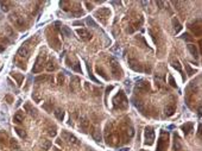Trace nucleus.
<instances>
[{
    "instance_id": "1",
    "label": "nucleus",
    "mask_w": 202,
    "mask_h": 151,
    "mask_svg": "<svg viewBox=\"0 0 202 151\" xmlns=\"http://www.w3.org/2000/svg\"><path fill=\"white\" fill-rule=\"evenodd\" d=\"M113 105H114L116 110H121V111L127 110L129 100H127V98H126V95H125V93L123 91H119L117 93V95L113 98Z\"/></svg>"
},
{
    "instance_id": "2",
    "label": "nucleus",
    "mask_w": 202,
    "mask_h": 151,
    "mask_svg": "<svg viewBox=\"0 0 202 151\" xmlns=\"http://www.w3.org/2000/svg\"><path fill=\"white\" fill-rule=\"evenodd\" d=\"M168 146H169V133L162 130L161 133H159L158 142H157L156 151H166Z\"/></svg>"
},
{
    "instance_id": "3",
    "label": "nucleus",
    "mask_w": 202,
    "mask_h": 151,
    "mask_svg": "<svg viewBox=\"0 0 202 151\" xmlns=\"http://www.w3.org/2000/svg\"><path fill=\"white\" fill-rule=\"evenodd\" d=\"M111 73L113 74V78L116 80H120L123 78V70L120 64L118 63V61L114 57H111Z\"/></svg>"
},
{
    "instance_id": "4",
    "label": "nucleus",
    "mask_w": 202,
    "mask_h": 151,
    "mask_svg": "<svg viewBox=\"0 0 202 151\" xmlns=\"http://www.w3.org/2000/svg\"><path fill=\"white\" fill-rule=\"evenodd\" d=\"M47 62V55L45 54H39L38 57L36 58V62L33 64V68H32V73L37 74V73H41L43 70V67Z\"/></svg>"
},
{
    "instance_id": "5",
    "label": "nucleus",
    "mask_w": 202,
    "mask_h": 151,
    "mask_svg": "<svg viewBox=\"0 0 202 151\" xmlns=\"http://www.w3.org/2000/svg\"><path fill=\"white\" fill-rule=\"evenodd\" d=\"M110 16H111V11L107 7H101L97 11H95V13H94V17H96L97 19H100L102 24H106V19Z\"/></svg>"
},
{
    "instance_id": "6",
    "label": "nucleus",
    "mask_w": 202,
    "mask_h": 151,
    "mask_svg": "<svg viewBox=\"0 0 202 151\" xmlns=\"http://www.w3.org/2000/svg\"><path fill=\"white\" fill-rule=\"evenodd\" d=\"M62 138L65 139V140H68L70 144H73V145H75V146H78V145L81 144L80 139H78L76 136H74V134H71L70 132L64 131V130L62 131Z\"/></svg>"
},
{
    "instance_id": "7",
    "label": "nucleus",
    "mask_w": 202,
    "mask_h": 151,
    "mask_svg": "<svg viewBox=\"0 0 202 151\" xmlns=\"http://www.w3.org/2000/svg\"><path fill=\"white\" fill-rule=\"evenodd\" d=\"M144 137H145V144L148 145H152L153 140H155V131L151 126H146L145 131H144Z\"/></svg>"
},
{
    "instance_id": "8",
    "label": "nucleus",
    "mask_w": 202,
    "mask_h": 151,
    "mask_svg": "<svg viewBox=\"0 0 202 151\" xmlns=\"http://www.w3.org/2000/svg\"><path fill=\"white\" fill-rule=\"evenodd\" d=\"M11 20L13 22V24H15L18 29H20V30L25 29V20H24V17H22L20 15H18V13L12 15V16H11Z\"/></svg>"
},
{
    "instance_id": "9",
    "label": "nucleus",
    "mask_w": 202,
    "mask_h": 151,
    "mask_svg": "<svg viewBox=\"0 0 202 151\" xmlns=\"http://www.w3.org/2000/svg\"><path fill=\"white\" fill-rule=\"evenodd\" d=\"M129 65H130V68L133 69L134 71H139V73H143V71H144L143 64H142L139 61H137L134 57H129Z\"/></svg>"
},
{
    "instance_id": "10",
    "label": "nucleus",
    "mask_w": 202,
    "mask_h": 151,
    "mask_svg": "<svg viewBox=\"0 0 202 151\" xmlns=\"http://www.w3.org/2000/svg\"><path fill=\"white\" fill-rule=\"evenodd\" d=\"M65 64H67L69 68H71L74 71H76V73H81V74H82L81 64H80V62H78L77 60H74V62H73L70 57H67V58H65Z\"/></svg>"
},
{
    "instance_id": "11",
    "label": "nucleus",
    "mask_w": 202,
    "mask_h": 151,
    "mask_svg": "<svg viewBox=\"0 0 202 151\" xmlns=\"http://www.w3.org/2000/svg\"><path fill=\"white\" fill-rule=\"evenodd\" d=\"M136 89L138 92H149L151 89V86H150V82H148L146 80H138L137 83H136Z\"/></svg>"
},
{
    "instance_id": "12",
    "label": "nucleus",
    "mask_w": 202,
    "mask_h": 151,
    "mask_svg": "<svg viewBox=\"0 0 202 151\" xmlns=\"http://www.w3.org/2000/svg\"><path fill=\"white\" fill-rule=\"evenodd\" d=\"M48 35H50L49 32H47ZM50 36H52V39H48L49 41V44H50V46L51 48H54L55 50H60V48H61V42H60V39H58V37L56 36V33H55V29L52 30V35H50Z\"/></svg>"
},
{
    "instance_id": "13",
    "label": "nucleus",
    "mask_w": 202,
    "mask_h": 151,
    "mask_svg": "<svg viewBox=\"0 0 202 151\" xmlns=\"http://www.w3.org/2000/svg\"><path fill=\"white\" fill-rule=\"evenodd\" d=\"M188 28H189V30L193 31V33L196 37H201V24H200V19L197 20V24H195V22L194 23H189L188 24Z\"/></svg>"
},
{
    "instance_id": "14",
    "label": "nucleus",
    "mask_w": 202,
    "mask_h": 151,
    "mask_svg": "<svg viewBox=\"0 0 202 151\" xmlns=\"http://www.w3.org/2000/svg\"><path fill=\"white\" fill-rule=\"evenodd\" d=\"M76 32H77V35L80 36V38H81L82 41H84V42H88V41L92 39L90 32H89L88 30H86V29H78Z\"/></svg>"
},
{
    "instance_id": "15",
    "label": "nucleus",
    "mask_w": 202,
    "mask_h": 151,
    "mask_svg": "<svg viewBox=\"0 0 202 151\" xmlns=\"http://www.w3.org/2000/svg\"><path fill=\"white\" fill-rule=\"evenodd\" d=\"M92 137L95 142L97 143H101V140H102V136H101V131L97 126H93L92 127Z\"/></svg>"
},
{
    "instance_id": "16",
    "label": "nucleus",
    "mask_w": 202,
    "mask_h": 151,
    "mask_svg": "<svg viewBox=\"0 0 202 151\" xmlns=\"http://www.w3.org/2000/svg\"><path fill=\"white\" fill-rule=\"evenodd\" d=\"M89 126H90V124H89L88 119L86 117H82L80 119V130H81V132L82 133H87L88 130H89Z\"/></svg>"
},
{
    "instance_id": "17",
    "label": "nucleus",
    "mask_w": 202,
    "mask_h": 151,
    "mask_svg": "<svg viewBox=\"0 0 202 151\" xmlns=\"http://www.w3.org/2000/svg\"><path fill=\"white\" fill-rule=\"evenodd\" d=\"M17 55H18L19 57H22V58H24V57H28V55H29V49H28V42H26L25 44H23V45H22V46L19 48V50H18Z\"/></svg>"
},
{
    "instance_id": "18",
    "label": "nucleus",
    "mask_w": 202,
    "mask_h": 151,
    "mask_svg": "<svg viewBox=\"0 0 202 151\" xmlns=\"http://www.w3.org/2000/svg\"><path fill=\"white\" fill-rule=\"evenodd\" d=\"M48 81H54V78L50 76V75H39L35 79V82L36 83H39V82H48Z\"/></svg>"
},
{
    "instance_id": "19",
    "label": "nucleus",
    "mask_w": 202,
    "mask_h": 151,
    "mask_svg": "<svg viewBox=\"0 0 202 151\" xmlns=\"http://www.w3.org/2000/svg\"><path fill=\"white\" fill-rule=\"evenodd\" d=\"M193 127H194V124H193V123H185V124H183V125L181 126V128H182V131L184 132L185 136H188V134L193 131Z\"/></svg>"
},
{
    "instance_id": "20",
    "label": "nucleus",
    "mask_w": 202,
    "mask_h": 151,
    "mask_svg": "<svg viewBox=\"0 0 202 151\" xmlns=\"http://www.w3.org/2000/svg\"><path fill=\"white\" fill-rule=\"evenodd\" d=\"M174 150L175 151H181L182 150V143H181V139L175 133L174 136Z\"/></svg>"
},
{
    "instance_id": "21",
    "label": "nucleus",
    "mask_w": 202,
    "mask_h": 151,
    "mask_svg": "<svg viewBox=\"0 0 202 151\" xmlns=\"http://www.w3.org/2000/svg\"><path fill=\"white\" fill-rule=\"evenodd\" d=\"M187 48H188V50H189V52L191 54V56H193V57L198 58V51H197V48H196V45H195V44H188V45H187Z\"/></svg>"
},
{
    "instance_id": "22",
    "label": "nucleus",
    "mask_w": 202,
    "mask_h": 151,
    "mask_svg": "<svg viewBox=\"0 0 202 151\" xmlns=\"http://www.w3.org/2000/svg\"><path fill=\"white\" fill-rule=\"evenodd\" d=\"M80 87V79L76 78V76H73L71 78V82H70V89L71 91H76Z\"/></svg>"
},
{
    "instance_id": "23",
    "label": "nucleus",
    "mask_w": 202,
    "mask_h": 151,
    "mask_svg": "<svg viewBox=\"0 0 202 151\" xmlns=\"http://www.w3.org/2000/svg\"><path fill=\"white\" fill-rule=\"evenodd\" d=\"M175 111H176L175 104H170V105H168V106L165 107V115H166V117H171V115L175 113Z\"/></svg>"
},
{
    "instance_id": "24",
    "label": "nucleus",
    "mask_w": 202,
    "mask_h": 151,
    "mask_svg": "<svg viewBox=\"0 0 202 151\" xmlns=\"http://www.w3.org/2000/svg\"><path fill=\"white\" fill-rule=\"evenodd\" d=\"M61 33H62V36H65V37H73V31L65 25L61 26Z\"/></svg>"
},
{
    "instance_id": "25",
    "label": "nucleus",
    "mask_w": 202,
    "mask_h": 151,
    "mask_svg": "<svg viewBox=\"0 0 202 151\" xmlns=\"http://www.w3.org/2000/svg\"><path fill=\"white\" fill-rule=\"evenodd\" d=\"M172 26H174V31L176 33H178L182 30V25H181V23L178 22L177 18H172Z\"/></svg>"
},
{
    "instance_id": "26",
    "label": "nucleus",
    "mask_w": 202,
    "mask_h": 151,
    "mask_svg": "<svg viewBox=\"0 0 202 151\" xmlns=\"http://www.w3.org/2000/svg\"><path fill=\"white\" fill-rule=\"evenodd\" d=\"M54 114H55L56 119H57V120H60V121H62V120L64 119V111H63V110H61V108H56V110H55V112H54Z\"/></svg>"
},
{
    "instance_id": "27",
    "label": "nucleus",
    "mask_w": 202,
    "mask_h": 151,
    "mask_svg": "<svg viewBox=\"0 0 202 151\" xmlns=\"http://www.w3.org/2000/svg\"><path fill=\"white\" fill-rule=\"evenodd\" d=\"M13 121L17 123V124H22V123L24 121V114H23L20 111L17 112V113L15 114V117H13Z\"/></svg>"
},
{
    "instance_id": "28",
    "label": "nucleus",
    "mask_w": 202,
    "mask_h": 151,
    "mask_svg": "<svg viewBox=\"0 0 202 151\" xmlns=\"http://www.w3.org/2000/svg\"><path fill=\"white\" fill-rule=\"evenodd\" d=\"M11 75L17 80L18 86H20V85H22V81H23V79H24V75H23V74H18V73H11Z\"/></svg>"
},
{
    "instance_id": "29",
    "label": "nucleus",
    "mask_w": 202,
    "mask_h": 151,
    "mask_svg": "<svg viewBox=\"0 0 202 151\" xmlns=\"http://www.w3.org/2000/svg\"><path fill=\"white\" fill-rule=\"evenodd\" d=\"M171 65H172V68H175L177 71L182 73V65H181V63H179L178 60H172V61H171Z\"/></svg>"
},
{
    "instance_id": "30",
    "label": "nucleus",
    "mask_w": 202,
    "mask_h": 151,
    "mask_svg": "<svg viewBox=\"0 0 202 151\" xmlns=\"http://www.w3.org/2000/svg\"><path fill=\"white\" fill-rule=\"evenodd\" d=\"M15 131H16V133H17L20 138H23V139H24V138H26V132H25L24 130H22V128H19V127H16V128H15Z\"/></svg>"
},
{
    "instance_id": "31",
    "label": "nucleus",
    "mask_w": 202,
    "mask_h": 151,
    "mask_svg": "<svg viewBox=\"0 0 202 151\" xmlns=\"http://www.w3.org/2000/svg\"><path fill=\"white\" fill-rule=\"evenodd\" d=\"M47 64H48V65H47V70H48V71H54V70L56 69V65H55V62H54V61H49Z\"/></svg>"
},
{
    "instance_id": "32",
    "label": "nucleus",
    "mask_w": 202,
    "mask_h": 151,
    "mask_svg": "<svg viewBox=\"0 0 202 151\" xmlns=\"http://www.w3.org/2000/svg\"><path fill=\"white\" fill-rule=\"evenodd\" d=\"M51 145H52L51 140H43V143H42V147H43V150H49V149L51 147Z\"/></svg>"
},
{
    "instance_id": "33",
    "label": "nucleus",
    "mask_w": 202,
    "mask_h": 151,
    "mask_svg": "<svg viewBox=\"0 0 202 151\" xmlns=\"http://www.w3.org/2000/svg\"><path fill=\"white\" fill-rule=\"evenodd\" d=\"M96 73H99V75H101V76H102L105 80H108V76L106 75V73H105L102 69H101L100 67H96Z\"/></svg>"
},
{
    "instance_id": "34",
    "label": "nucleus",
    "mask_w": 202,
    "mask_h": 151,
    "mask_svg": "<svg viewBox=\"0 0 202 151\" xmlns=\"http://www.w3.org/2000/svg\"><path fill=\"white\" fill-rule=\"evenodd\" d=\"M86 23H87V24H88L89 26L92 25L93 28H95V29H97V24H96V23H95V22L93 20V18H90V17H88V18L86 19Z\"/></svg>"
},
{
    "instance_id": "35",
    "label": "nucleus",
    "mask_w": 202,
    "mask_h": 151,
    "mask_svg": "<svg viewBox=\"0 0 202 151\" xmlns=\"http://www.w3.org/2000/svg\"><path fill=\"white\" fill-rule=\"evenodd\" d=\"M48 134H49V136H51V137H56V134H57V131H56V126H54V127H50V128H48Z\"/></svg>"
},
{
    "instance_id": "36",
    "label": "nucleus",
    "mask_w": 202,
    "mask_h": 151,
    "mask_svg": "<svg viewBox=\"0 0 202 151\" xmlns=\"http://www.w3.org/2000/svg\"><path fill=\"white\" fill-rule=\"evenodd\" d=\"M185 69H187V73H188L189 76H191L193 74H195V73H196V70H195V69H193V68H190V65H189L188 63H185Z\"/></svg>"
},
{
    "instance_id": "37",
    "label": "nucleus",
    "mask_w": 202,
    "mask_h": 151,
    "mask_svg": "<svg viewBox=\"0 0 202 151\" xmlns=\"http://www.w3.org/2000/svg\"><path fill=\"white\" fill-rule=\"evenodd\" d=\"M25 110H28V111H29V113H30L31 115H37V113H36L37 111H36L35 108H31V107H30V105H25Z\"/></svg>"
},
{
    "instance_id": "38",
    "label": "nucleus",
    "mask_w": 202,
    "mask_h": 151,
    "mask_svg": "<svg viewBox=\"0 0 202 151\" xmlns=\"http://www.w3.org/2000/svg\"><path fill=\"white\" fill-rule=\"evenodd\" d=\"M169 85H170L171 87H174V88L177 87V85H176V82H175V80H174V76H172V75H169Z\"/></svg>"
},
{
    "instance_id": "39",
    "label": "nucleus",
    "mask_w": 202,
    "mask_h": 151,
    "mask_svg": "<svg viewBox=\"0 0 202 151\" xmlns=\"http://www.w3.org/2000/svg\"><path fill=\"white\" fill-rule=\"evenodd\" d=\"M10 144H11V147H12V149H15V150H18V149H19V145H18V143H17L15 139H11V140H10Z\"/></svg>"
},
{
    "instance_id": "40",
    "label": "nucleus",
    "mask_w": 202,
    "mask_h": 151,
    "mask_svg": "<svg viewBox=\"0 0 202 151\" xmlns=\"http://www.w3.org/2000/svg\"><path fill=\"white\" fill-rule=\"evenodd\" d=\"M87 68H88V73H89V78H90V79H92L94 82H96V83H100V82H99V81H97V80L94 78V75L92 74V70H90V68H89V65H88V64H87Z\"/></svg>"
},
{
    "instance_id": "41",
    "label": "nucleus",
    "mask_w": 202,
    "mask_h": 151,
    "mask_svg": "<svg viewBox=\"0 0 202 151\" xmlns=\"http://www.w3.org/2000/svg\"><path fill=\"white\" fill-rule=\"evenodd\" d=\"M181 38H182V39H184V41H188V42L193 41V37H190V35H189V33H183V35L181 36Z\"/></svg>"
},
{
    "instance_id": "42",
    "label": "nucleus",
    "mask_w": 202,
    "mask_h": 151,
    "mask_svg": "<svg viewBox=\"0 0 202 151\" xmlns=\"http://www.w3.org/2000/svg\"><path fill=\"white\" fill-rule=\"evenodd\" d=\"M63 82H64V74L60 73L58 74V85H63Z\"/></svg>"
},
{
    "instance_id": "43",
    "label": "nucleus",
    "mask_w": 202,
    "mask_h": 151,
    "mask_svg": "<svg viewBox=\"0 0 202 151\" xmlns=\"http://www.w3.org/2000/svg\"><path fill=\"white\" fill-rule=\"evenodd\" d=\"M7 4H9V3H3V1H0V5H1V6H3L1 9H3V10L5 11V12H7V11H9V7H7Z\"/></svg>"
},
{
    "instance_id": "44",
    "label": "nucleus",
    "mask_w": 202,
    "mask_h": 151,
    "mask_svg": "<svg viewBox=\"0 0 202 151\" xmlns=\"http://www.w3.org/2000/svg\"><path fill=\"white\" fill-rule=\"evenodd\" d=\"M50 105H51V102H49V104H44V105H43L44 110H45V111H48V112H51V111H52V108H50Z\"/></svg>"
},
{
    "instance_id": "45",
    "label": "nucleus",
    "mask_w": 202,
    "mask_h": 151,
    "mask_svg": "<svg viewBox=\"0 0 202 151\" xmlns=\"http://www.w3.org/2000/svg\"><path fill=\"white\" fill-rule=\"evenodd\" d=\"M84 4L87 5V9H88L89 11H90V10H93V4H89L88 1H84Z\"/></svg>"
},
{
    "instance_id": "46",
    "label": "nucleus",
    "mask_w": 202,
    "mask_h": 151,
    "mask_svg": "<svg viewBox=\"0 0 202 151\" xmlns=\"http://www.w3.org/2000/svg\"><path fill=\"white\" fill-rule=\"evenodd\" d=\"M5 49H6V45L4 43H0V52H3Z\"/></svg>"
},
{
    "instance_id": "47",
    "label": "nucleus",
    "mask_w": 202,
    "mask_h": 151,
    "mask_svg": "<svg viewBox=\"0 0 202 151\" xmlns=\"http://www.w3.org/2000/svg\"><path fill=\"white\" fill-rule=\"evenodd\" d=\"M156 4H157V5H158V6H161V7H159V9H163V6H164V3H163V1H157V3H156Z\"/></svg>"
},
{
    "instance_id": "48",
    "label": "nucleus",
    "mask_w": 202,
    "mask_h": 151,
    "mask_svg": "<svg viewBox=\"0 0 202 151\" xmlns=\"http://www.w3.org/2000/svg\"><path fill=\"white\" fill-rule=\"evenodd\" d=\"M74 25H75V26H76V25H81V26H82V25H83V22H74Z\"/></svg>"
},
{
    "instance_id": "49",
    "label": "nucleus",
    "mask_w": 202,
    "mask_h": 151,
    "mask_svg": "<svg viewBox=\"0 0 202 151\" xmlns=\"http://www.w3.org/2000/svg\"><path fill=\"white\" fill-rule=\"evenodd\" d=\"M52 151H60V150H58V149H56V147H54V149H52Z\"/></svg>"
},
{
    "instance_id": "50",
    "label": "nucleus",
    "mask_w": 202,
    "mask_h": 151,
    "mask_svg": "<svg viewBox=\"0 0 202 151\" xmlns=\"http://www.w3.org/2000/svg\"><path fill=\"white\" fill-rule=\"evenodd\" d=\"M140 151H146V150H140Z\"/></svg>"
}]
</instances>
